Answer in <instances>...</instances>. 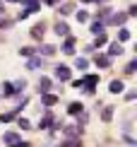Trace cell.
Instances as JSON below:
<instances>
[{
	"instance_id": "6da1fadb",
	"label": "cell",
	"mask_w": 137,
	"mask_h": 147,
	"mask_svg": "<svg viewBox=\"0 0 137 147\" xmlns=\"http://www.w3.org/2000/svg\"><path fill=\"white\" fill-rule=\"evenodd\" d=\"M96 82H99V75H87L84 80H75L72 84H75L77 89H84V94H94Z\"/></svg>"
},
{
	"instance_id": "7a4b0ae2",
	"label": "cell",
	"mask_w": 137,
	"mask_h": 147,
	"mask_svg": "<svg viewBox=\"0 0 137 147\" xmlns=\"http://www.w3.org/2000/svg\"><path fill=\"white\" fill-rule=\"evenodd\" d=\"M125 20H128V12H116L113 17H108L103 24H113V27H123L125 24Z\"/></svg>"
},
{
	"instance_id": "3957f363",
	"label": "cell",
	"mask_w": 137,
	"mask_h": 147,
	"mask_svg": "<svg viewBox=\"0 0 137 147\" xmlns=\"http://www.w3.org/2000/svg\"><path fill=\"white\" fill-rule=\"evenodd\" d=\"M43 32H46V24H34V27H32V32H29V36H32V39L34 41H41L43 39Z\"/></svg>"
},
{
	"instance_id": "277c9868",
	"label": "cell",
	"mask_w": 137,
	"mask_h": 147,
	"mask_svg": "<svg viewBox=\"0 0 137 147\" xmlns=\"http://www.w3.org/2000/svg\"><path fill=\"white\" fill-rule=\"evenodd\" d=\"M55 80L67 82V80H70V68H67V65H58V68H55Z\"/></svg>"
},
{
	"instance_id": "5b68a950",
	"label": "cell",
	"mask_w": 137,
	"mask_h": 147,
	"mask_svg": "<svg viewBox=\"0 0 137 147\" xmlns=\"http://www.w3.org/2000/svg\"><path fill=\"white\" fill-rule=\"evenodd\" d=\"M19 3H24V10H27L29 15H34V12L41 7V0H19Z\"/></svg>"
},
{
	"instance_id": "8992f818",
	"label": "cell",
	"mask_w": 137,
	"mask_h": 147,
	"mask_svg": "<svg viewBox=\"0 0 137 147\" xmlns=\"http://www.w3.org/2000/svg\"><path fill=\"white\" fill-rule=\"evenodd\" d=\"M41 101H43V106H53V104L58 101V94H51V92H41Z\"/></svg>"
},
{
	"instance_id": "52a82bcc",
	"label": "cell",
	"mask_w": 137,
	"mask_h": 147,
	"mask_svg": "<svg viewBox=\"0 0 137 147\" xmlns=\"http://www.w3.org/2000/svg\"><path fill=\"white\" fill-rule=\"evenodd\" d=\"M51 125H53V113L46 111V116L39 121V130H46V128H51Z\"/></svg>"
},
{
	"instance_id": "ba28073f",
	"label": "cell",
	"mask_w": 137,
	"mask_h": 147,
	"mask_svg": "<svg viewBox=\"0 0 137 147\" xmlns=\"http://www.w3.org/2000/svg\"><path fill=\"white\" fill-rule=\"evenodd\" d=\"M55 34H58V36H67V34H70V27H67V24L63 22V20H60V22H55Z\"/></svg>"
},
{
	"instance_id": "9c48e42d",
	"label": "cell",
	"mask_w": 137,
	"mask_h": 147,
	"mask_svg": "<svg viewBox=\"0 0 137 147\" xmlns=\"http://www.w3.org/2000/svg\"><path fill=\"white\" fill-rule=\"evenodd\" d=\"M94 63L99 65V68H108V65H111V56H103V53H99V56L94 58Z\"/></svg>"
},
{
	"instance_id": "30bf717a",
	"label": "cell",
	"mask_w": 137,
	"mask_h": 147,
	"mask_svg": "<svg viewBox=\"0 0 137 147\" xmlns=\"http://www.w3.org/2000/svg\"><path fill=\"white\" fill-rule=\"evenodd\" d=\"M108 89H111V94H120V92L125 89V84H123L120 80H113V82L108 84Z\"/></svg>"
},
{
	"instance_id": "8fae6325",
	"label": "cell",
	"mask_w": 137,
	"mask_h": 147,
	"mask_svg": "<svg viewBox=\"0 0 137 147\" xmlns=\"http://www.w3.org/2000/svg\"><path fill=\"white\" fill-rule=\"evenodd\" d=\"M72 51H75V36H70V34H67V41L63 44V53H67V56H70Z\"/></svg>"
},
{
	"instance_id": "7c38bea8",
	"label": "cell",
	"mask_w": 137,
	"mask_h": 147,
	"mask_svg": "<svg viewBox=\"0 0 137 147\" xmlns=\"http://www.w3.org/2000/svg\"><path fill=\"white\" fill-rule=\"evenodd\" d=\"M15 94H17L15 84L12 82H3V96H15Z\"/></svg>"
},
{
	"instance_id": "4fadbf2b",
	"label": "cell",
	"mask_w": 137,
	"mask_h": 147,
	"mask_svg": "<svg viewBox=\"0 0 137 147\" xmlns=\"http://www.w3.org/2000/svg\"><path fill=\"white\" fill-rule=\"evenodd\" d=\"M120 53H123V46L118 44V41H116V44H111V46H108V56H111V58L120 56Z\"/></svg>"
},
{
	"instance_id": "5bb4252c",
	"label": "cell",
	"mask_w": 137,
	"mask_h": 147,
	"mask_svg": "<svg viewBox=\"0 0 137 147\" xmlns=\"http://www.w3.org/2000/svg\"><path fill=\"white\" fill-rule=\"evenodd\" d=\"M19 140H22V138L17 135V133H7V135L3 138V142H5V145H17V142H19Z\"/></svg>"
},
{
	"instance_id": "9a60e30c",
	"label": "cell",
	"mask_w": 137,
	"mask_h": 147,
	"mask_svg": "<svg viewBox=\"0 0 137 147\" xmlns=\"http://www.w3.org/2000/svg\"><path fill=\"white\" fill-rule=\"evenodd\" d=\"M36 53H43V56L48 58V56H53V53H55V46H51V44H43V46H41Z\"/></svg>"
},
{
	"instance_id": "2e32d148",
	"label": "cell",
	"mask_w": 137,
	"mask_h": 147,
	"mask_svg": "<svg viewBox=\"0 0 137 147\" xmlns=\"http://www.w3.org/2000/svg\"><path fill=\"white\" fill-rule=\"evenodd\" d=\"M41 65H43V58H29V63H27V68L29 70H36V68H41Z\"/></svg>"
},
{
	"instance_id": "e0dca14e",
	"label": "cell",
	"mask_w": 137,
	"mask_h": 147,
	"mask_svg": "<svg viewBox=\"0 0 137 147\" xmlns=\"http://www.w3.org/2000/svg\"><path fill=\"white\" fill-rule=\"evenodd\" d=\"M82 111H84L82 104H70V109H67V113H70V116H79Z\"/></svg>"
},
{
	"instance_id": "ac0fdd59",
	"label": "cell",
	"mask_w": 137,
	"mask_h": 147,
	"mask_svg": "<svg viewBox=\"0 0 137 147\" xmlns=\"http://www.w3.org/2000/svg\"><path fill=\"white\" fill-rule=\"evenodd\" d=\"M39 92H51V80H48V77H41L39 80Z\"/></svg>"
},
{
	"instance_id": "d6986e66",
	"label": "cell",
	"mask_w": 137,
	"mask_h": 147,
	"mask_svg": "<svg viewBox=\"0 0 137 147\" xmlns=\"http://www.w3.org/2000/svg\"><path fill=\"white\" fill-rule=\"evenodd\" d=\"M130 36H132V32H130V29H125V27H120V32H118V39H120V41H130Z\"/></svg>"
},
{
	"instance_id": "ffe728a7",
	"label": "cell",
	"mask_w": 137,
	"mask_h": 147,
	"mask_svg": "<svg viewBox=\"0 0 137 147\" xmlns=\"http://www.w3.org/2000/svg\"><path fill=\"white\" fill-rule=\"evenodd\" d=\"M75 68H77V70H87V68H89V60H87V58H77V60H75Z\"/></svg>"
},
{
	"instance_id": "44dd1931",
	"label": "cell",
	"mask_w": 137,
	"mask_h": 147,
	"mask_svg": "<svg viewBox=\"0 0 137 147\" xmlns=\"http://www.w3.org/2000/svg\"><path fill=\"white\" fill-rule=\"evenodd\" d=\"M106 41H108V39H106V34L101 32V34H96V41H94V46H96V48H101V46H106Z\"/></svg>"
},
{
	"instance_id": "7402d4cb",
	"label": "cell",
	"mask_w": 137,
	"mask_h": 147,
	"mask_svg": "<svg viewBox=\"0 0 137 147\" xmlns=\"http://www.w3.org/2000/svg\"><path fill=\"white\" fill-rule=\"evenodd\" d=\"M113 111H116V109H111V106H108V109H103V113H101V121H106V123H108V121L113 118Z\"/></svg>"
},
{
	"instance_id": "603a6c76",
	"label": "cell",
	"mask_w": 137,
	"mask_h": 147,
	"mask_svg": "<svg viewBox=\"0 0 137 147\" xmlns=\"http://www.w3.org/2000/svg\"><path fill=\"white\" fill-rule=\"evenodd\" d=\"M75 17H77V22H79V24H84L87 20H89V12H87V10H79Z\"/></svg>"
},
{
	"instance_id": "cb8c5ba5",
	"label": "cell",
	"mask_w": 137,
	"mask_h": 147,
	"mask_svg": "<svg viewBox=\"0 0 137 147\" xmlns=\"http://www.w3.org/2000/svg\"><path fill=\"white\" fill-rule=\"evenodd\" d=\"M34 53H36V51H34V48H29V46H24V48H19V56H24V58H32Z\"/></svg>"
},
{
	"instance_id": "d4e9b609",
	"label": "cell",
	"mask_w": 137,
	"mask_h": 147,
	"mask_svg": "<svg viewBox=\"0 0 137 147\" xmlns=\"http://www.w3.org/2000/svg\"><path fill=\"white\" fill-rule=\"evenodd\" d=\"M101 32H103V22L99 20V22H94V24H91V34H101Z\"/></svg>"
},
{
	"instance_id": "484cf974",
	"label": "cell",
	"mask_w": 137,
	"mask_h": 147,
	"mask_svg": "<svg viewBox=\"0 0 137 147\" xmlns=\"http://www.w3.org/2000/svg\"><path fill=\"white\" fill-rule=\"evenodd\" d=\"M12 84H15V89H17V94H19V92H22L24 87H27V80H15V82H12Z\"/></svg>"
},
{
	"instance_id": "4316f807",
	"label": "cell",
	"mask_w": 137,
	"mask_h": 147,
	"mask_svg": "<svg viewBox=\"0 0 137 147\" xmlns=\"http://www.w3.org/2000/svg\"><path fill=\"white\" fill-rule=\"evenodd\" d=\"M15 116H17V111H10V113H3V116H0V121H3V123H10V121L15 118Z\"/></svg>"
},
{
	"instance_id": "83f0119b",
	"label": "cell",
	"mask_w": 137,
	"mask_h": 147,
	"mask_svg": "<svg viewBox=\"0 0 137 147\" xmlns=\"http://www.w3.org/2000/svg\"><path fill=\"white\" fill-rule=\"evenodd\" d=\"M135 70H137V60H130L128 68H125V72H128V75H135Z\"/></svg>"
},
{
	"instance_id": "f1b7e54d",
	"label": "cell",
	"mask_w": 137,
	"mask_h": 147,
	"mask_svg": "<svg viewBox=\"0 0 137 147\" xmlns=\"http://www.w3.org/2000/svg\"><path fill=\"white\" fill-rule=\"evenodd\" d=\"M70 10H72V5H70V3H65V5H60V7H58V12H60V15H67Z\"/></svg>"
},
{
	"instance_id": "f546056e",
	"label": "cell",
	"mask_w": 137,
	"mask_h": 147,
	"mask_svg": "<svg viewBox=\"0 0 137 147\" xmlns=\"http://www.w3.org/2000/svg\"><path fill=\"white\" fill-rule=\"evenodd\" d=\"M17 123H19V128H22V130H27V128H29V125H32V123H29V121H27V118H19V121H17Z\"/></svg>"
},
{
	"instance_id": "4dcf8cb0",
	"label": "cell",
	"mask_w": 137,
	"mask_h": 147,
	"mask_svg": "<svg viewBox=\"0 0 137 147\" xmlns=\"http://www.w3.org/2000/svg\"><path fill=\"white\" fill-rule=\"evenodd\" d=\"M128 17H137V7H135V5H130V10H128Z\"/></svg>"
},
{
	"instance_id": "1f68e13d",
	"label": "cell",
	"mask_w": 137,
	"mask_h": 147,
	"mask_svg": "<svg viewBox=\"0 0 137 147\" xmlns=\"http://www.w3.org/2000/svg\"><path fill=\"white\" fill-rule=\"evenodd\" d=\"M125 99H128V101H135V99H137V94H135V92H128Z\"/></svg>"
},
{
	"instance_id": "d6a6232c",
	"label": "cell",
	"mask_w": 137,
	"mask_h": 147,
	"mask_svg": "<svg viewBox=\"0 0 137 147\" xmlns=\"http://www.w3.org/2000/svg\"><path fill=\"white\" fill-rule=\"evenodd\" d=\"M43 3H48V5H60V0H43Z\"/></svg>"
},
{
	"instance_id": "836d02e7",
	"label": "cell",
	"mask_w": 137,
	"mask_h": 147,
	"mask_svg": "<svg viewBox=\"0 0 137 147\" xmlns=\"http://www.w3.org/2000/svg\"><path fill=\"white\" fill-rule=\"evenodd\" d=\"M0 15H5V3L0 0Z\"/></svg>"
},
{
	"instance_id": "e575fe53",
	"label": "cell",
	"mask_w": 137,
	"mask_h": 147,
	"mask_svg": "<svg viewBox=\"0 0 137 147\" xmlns=\"http://www.w3.org/2000/svg\"><path fill=\"white\" fill-rule=\"evenodd\" d=\"M7 3H19V0H7Z\"/></svg>"
},
{
	"instance_id": "d590c367",
	"label": "cell",
	"mask_w": 137,
	"mask_h": 147,
	"mask_svg": "<svg viewBox=\"0 0 137 147\" xmlns=\"http://www.w3.org/2000/svg\"><path fill=\"white\" fill-rule=\"evenodd\" d=\"M84 3H89V0H84Z\"/></svg>"
}]
</instances>
